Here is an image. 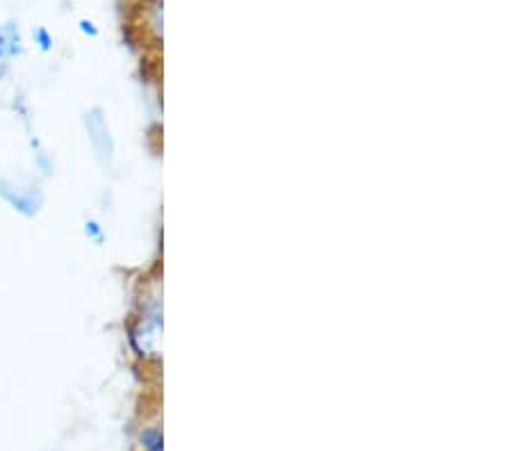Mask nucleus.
<instances>
[{"label":"nucleus","mask_w":512,"mask_h":451,"mask_svg":"<svg viewBox=\"0 0 512 451\" xmlns=\"http://www.w3.org/2000/svg\"><path fill=\"white\" fill-rule=\"evenodd\" d=\"M82 231H85V237L92 244H96V246H103L105 244V231H103V226L98 224L96 219H87L85 221V228H82Z\"/></svg>","instance_id":"obj_6"},{"label":"nucleus","mask_w":512,"mask_h":451,"mask_svg":"<svg viewBox=\"0 0 512 451\" xmlns=\"http://www.w3.org/2000/svg\"><path fill=\"white\" fill-rule=\"evenodd\" d=\"M32 39H35V44H37V48H39L41 53H51L53 51L55 39H53L51 32H48V28L37 26L35 30H32Z\"/></svg>","instance_id":"obj_5"},{"label":"nucleus","mask_w":512,"mask_h":451,"mask_svg":"<svg viewBox=\"0 0 512 451\" xmlns=\"http://www.w3.org/2000/svg\"><path fill=\"white\" fill-rule=\"evenodd\" d=\"M0 199L23 217H35L44 205V194L37 185H21L10 178H0Z\"/></svg>","instance_id":"obj_3"},{"label":"nucleus","mask_w":512,"mask_h":451,"mask_svg":"<svg viewBox=\"0 0 512 451\" xmlns=\"http://www.w3.org/2000/svg\"><path fill=\"white\" fill-rule=\"evenodd\" d=\"M82 123H85L89 144H92L98 162H101L103 167H110L114 158V139L110 133V126H107L103 108H98V105L96 108H89L85 112V117H82Z\"/></svg>","instance_id":"obj_2"},{"label":"nucleus","mask_w":512,"mask_h":451,"mask_svg":"<svg viewBox=\"0 0 512 451\" xmlns=\"http://www.w3.org/2000/svg\"><path fill=\"white\" fill-rule=\"evenodd\" d=\"M130 342L139 356H160L162 347V306L160 299L153 297L151 306L144 310V315L139 317L137 326L132 328Z\"/></svg>","instance_id":"obj_1"},{"label":"nucleus","mask_w":512,"mask_h":451,"mask_svg":"<svg viewBox=\"0 0 512 451\" xmlns=\"http://www.w3.org/2000/svg\"><path fill=\"white\" fill-rule=\"evenodd\" d=\"M80 30H82V35H87V37H92V39H96L98 35H101V30L96 28V23L89 21V19H82L80 21Z\"/></svg>","instance_id":"obj_8"},{"label":"nucleus","mask_w":512,"mask_h":451,"mask_svg":"<svg viewBox=\"0 0 512 451\" xmlns=\"http://www.w3.org/2000/svg\"><path fill=\"white\" fill-rule=\"evenodd\" d=\"M23 44H21V32L19 28L10 23V26H0V64H5L12 57L21 55Z\"/></svg>","instance_id":"obj_4"},{"label":"nucleus","mask_w":512,"mask_h":451,"mask_svg":"<svg viewBox=\"0 0 512 451\" xmlns=\"http://www.w3.org/2000/svg\"><path fill=\"white\" fill-rule=\"evenodd\" d=\"M151 3H158V0H151Z\"/></svg>","instance_id":"obj_9"},{"label":"nucleus","mask_w":512,"mask_h":451,"mask_svg":"<svg viewBox=\"0 0 512 451\" xmlns=\"http://www.w3.org/2000/svg\"><path fill=\"white\" fill-rule=\"evenodd\" d=\"M142 445L146 451H162V433L158 429H148L142 433Z\"/></svg>","instance_id":"obj_7"}]
</instances>
